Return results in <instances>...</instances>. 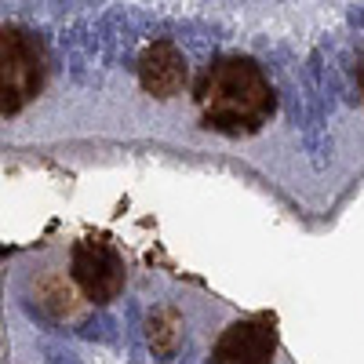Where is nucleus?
I'll list each match as a JSON object with an SVG mask.
<instances>
[{
    "label": "nucleus",
    "mask_w": 364,
    "mask_h": 364,
    "mask_svg": "<svg viewBox=\"0 0 364 364\" xmlns=\"http://www.w3.org/2000/svg\"><path fill=\"white\" fill-rule=\"evenodd\" d=\"M197 106L208 128L223 135H255L277 109V91L255 58L226 55L204 70L197 84Z\"/></svg>",
    "instance_id": "f257e3e1"
},
{
    "label": "nucleus",
    "mask_w": 364,
    "mask_h": 364,
    "mask_svg": "<svg viewBox=\"0 0 364 364\" xmlns=\"http://www.w3.org/2000/svg\"><path fill=\"white\" fill-rule=\"evenodd\" d=\"M44 84V48L18 26H0V117H11L37 99Z\"/></svg>",
    "instance_id": "f03ea898"
},
{
    "label": "nucleus",
    "mask_w": 364,
    "mask_h": 364,
    "mask_svg": "<svg viewBox=\"0 0 364 364\" xmlns=\"http://www.w3.org/2000/svg\"><path fill=\"white\" fill-rule=\"evenodd\" d=\"M70 273L77 288L84 291V299H91L99 310H106L124 291V277H128L124 259L106 240H77L70 252Z\"/></svg>",
    "instance_id": "7ed1b4c3"
},
{
    "label": "nucleus",
    "mask_w": 364,
    "mask_h": 364,
    "mask_svg": "<svg viewBox=\"0 0 364 364\" xmlns=\"http://www.w3.org/2000/svg\"><path fill=\"white\" fill-rule=\"evenodd\" d=\"M135 70H139V84L154 99H175L190 84V63H186V55H182V48L175 41H168V37L146 44Z\"/></svg>",
    "instance_id": "20e7f679"
},
{
    "label": "nucleus",
    "mask_w": 364,
    "mask_h": 364,
    "mask_svg": "<svg viewBox=\"0 0 364 364\" xmlns=\"http://www.w3.org/2000/svg\"><path fill=\"white\" fill-rule=\"evenodd\" d=\"M273 350H277V331L266 317L233 321L211 350V364H273Z\"/></svg>",
    "instance_id": "39448f33"
},
{
    "label": "nucleus",
    "mask_w": 364,
    "mask_h": 364,
    "mask_svg": "<svg viewBox=\"0 0 364 364\" xmlns=\"http://www.w3.org/2000/svg\"><path fill=\"white\" fill-rule=\"evenodd\" d=\"M146 339H149V346H154L157 360L168 364L178 353V346H182V317H178V310L175 306H161V310L149 314Z\"/></svg>",
    "instance_id": "423d86ee"
},
{
    "label": "nucleus",
    "mask_w": 364,
    "mask_h": 364,
    "mask_svg": "<svg viewBox=\"0 0 364 364\" xmlns=\"http://www.w3.org/2000/svg\"><path fill=\"white\" fill-rule=\"evenodd\" d=\"M77 336L84 343H106V346H113L120 339V328H117V317L109 310H95L91 317H84L77 324Z\"/></svg>",
    "instance_id": "0eeeda50"
},
{
    "label": "nucleus",
    "mask_w": 364,
    "mask_h": 364,
    "mask_svg": "<svg viewBox=\"0 0 364 364\" xmlns=\"http://www.w3.org/2000/svg\"><path fill=\"white\" fill-rule=\"evenodd\" d=\"M41 357H44V364H87L84 357H77L73 350L58 346V343H41Z\"/></svg>",
    "instance_id": "6e6552de"
},
{
    "label": "nucleus",
    "mask_w": 364,
    "mask_h": 364,
    "mask_svg": "<svg viewBox=\"0 0 364 364\" xmlns=\"http://www.w3.org/2000/svg\"><path fill=\"white\" fill-rule=\"evenodd\" d=\"M128 336H132V360H142V328H139V302H128Z\"/></svg>",
    "instance_id": "1a4fd4ad"
},
{
    "label": "nucleus",
    "mask_w": 364,
    "mask_h": 364,
    "mask_svg": "<svg viewBox=\"0 0 364 364\" xmlns=\"http://www.w3.org/2000/svg\"><path fill=\"white\" fill-rule=\"evenodd\" d=\"M357 84H360V95H364V55H360V66H357Z\"/></svg>",
    "instance_id": "9d476101"
},
{
    "label": "nucleus",
    "mask_w": 364,
    "mask_h": 364,
    "mask_svg": "<svg viewBox=\"0 0 364 364\" xmlns=\"http://www.w3.org/2000/svg\"><path fill=\"white\" fill-rule=\"evenodd\" d=\"M182 357H186V360H178V364H193V350H186V353H182Z\"/></svg>",
    "instance_id": "9b49d317"
}]
</instances>
